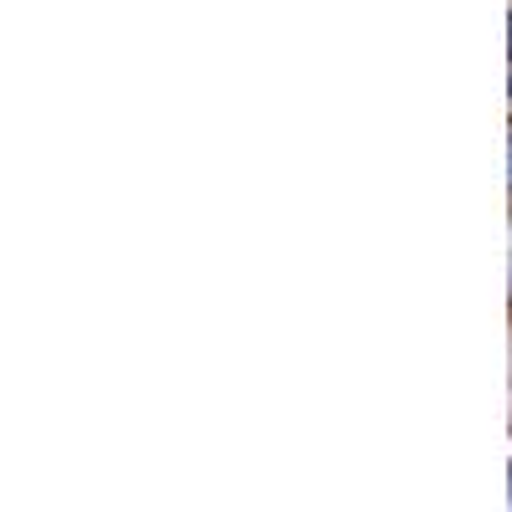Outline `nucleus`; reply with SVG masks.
Listing matches in <instances>:
<instances>
[{"label": "nucleus", "instance_id": "nucleus-1", "mask_svg": "<svg viewBox=\"0 0 512 512\" xmlns=\"http://www.w3.org/2000/svg\"><path fill=\"white\" fill-rule=\"evenodd\" d=\"M507 180H512V164H507Z\"/></svg>", "mask_w": 512, "mask_h": 512}, {"label": "nucleus", "instance_id": "nucleus-2", "mask_svg": "<svg viewBox=\"0 0 512 512\" xmlns=\"http://www.w3.org/2000/svg\"><path fill=\"white\" fill-rule=\"evenodd\" d=\"M507 487H512V477H507Z\"/></svg>", "mask_w": 512, "mask_h": 512}]
</instances>
